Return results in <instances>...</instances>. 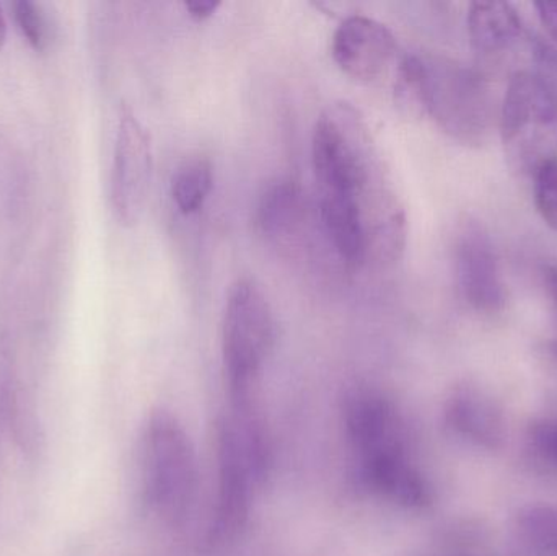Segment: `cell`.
I'll list each match as a JSON object with an SVG mask.
<instances>
[{"mask_svg":"<svg viewBox=\"0 0 557 556\" xmlns=\"http://www.w3.org/2000/svg\"><path fill=\"white\" fill-rule=\"evenodd\" d=\"M311 160L320 195L359 206L369 234L370 258L395 263L406 245V214L383 169L366 118L354 104L336 101L314 124Z\"/></svg>","mask_w":557,"mask_h":556,"instance_id":"1","label":"cell"},{"mask_svg":"<svg viewBox=\"0 0 557 556\" xmlns=\"http://www.w3.org/2000/svg\"><path fill=\"white\" fill-rule=\"evenodd\" d=\"M343 421L360 482L370 492L406 508L428 505L431 490L412 460L405 420L389 397L366 385L350 388Z\"/></svg>","mask_w":557,"mask_h":556,"instance_id":"2","label":"cell"},{"mask_svg":"<svg viewBox=\"0 0 557 556\" xmlns=\"http://www.w3.org/2000/svg\"><path fill=\"white\" fill-rule=\"evenodd\" d=\"M399 104L414 114H428L445 134L481 146L494 120L493 95L486 78L463 62L437 54H408L396 75Z\"/></svg>","mask_w":557,"mask_h":556,"instance_id":"3","label":"cell"},{"mask_svg":"<svg viewBox=\"0 0 557 556\" xmlns=\"http://www.w3.org/2000/svg\"><path fill=\"white\" fill-rule=\"evenodd\" d=\"M218 499L209 528L212 547L235 541L250 519L255 492L271 466L270 446L250 408H232L218 423Z\"/></svg>","mask_w":557,"mask_h":556,"instance_id":"4","label":"cell"},{"mask_svg":"<svg viewBox=\"0 0 557 556\" xmlns=\"http://www.w3.org/2000/svg\"><path fill=\"white\" fill-rule=\"evenodd\" d=\"M500 140L513 172L535 176L557 160V87L545 74L519 71L500 107Z\"/></svg>","mask_w":557,"mask_h":556,"instance_id":"5","label":"cell"},{"mask_svg":"<svg viewBox=\"0 0 557 556\" xmlns=\"http://www.w3.org/2000/svg\"><path fill=\"white\" fill-rule=\"evenodd\" d=\"M276 320L261 287L238 280L228 291L222 323V355L234 408L251 407V392L273 351Z\"/></svg>","mask_w":557,"mask_h":556,"instance_id":"6","label":"cell"},{"mask_svg":"<svg viewBox=\"0 0 557 556\" xmlns=\"http://www.w3.org/2000/svg\"><path fill=\"white\" fill-rule=\"evenodd\" d=\"M144 495L169 524L185 521L198 490V462L185 428L172 413L156 411L143 437Z\"/></svg>","mask_w":557,"mask_h":556,"instance_id":"7","label":"cell"},{"mask_svg":"<svg viewBox=\"0 0 557 556\" xmlns=\"http://www.w3.org/2000/svg\"><path fill=\"white\" fill-rule=\"evenodd\" d=\"M153 173L152 139L133 108L123 104L117 118L111 165L110 199L114 218L133 227L143 218Z\"/></svg>","mask_w":557,"mask_h":556,"instance_id":"8","label":"cell"},{"mask_svg":"<svg viewBox=\"0 0 557 556\" xmlns=\"http://www.w3.org/2000/svg\"><path fill=\"white\" fill-rule=\"evenodd\" d=\"M455 280L468 307L480 313H497L506 307V284L499 255L483 225L468 222L454 247Z\"/></svg>","mask_w":557,"mask_h":556,"instance_id":"9","label":"cell"},{"mask_svg":"<svg viewBox=\"0 0 557 556\" xmlns=\"http://www.w3.org/2000/svg\"><path fill=\"white\" fill-rule=\"evenodd\" d=\"M333 58L356 81L373 82L395 61L398 42L388 26L366 15L347 16L333 36Z\"/></svg>","mask_w":557,"mask_h":556,"instance_id":"10","label":"cell"},{"mask_svg":"<svg viewBox=\"0 0 557 556\" xmlns=\"http://www.w3.org/2000/svg\"><path fill=\"white\" fill-rule=\"evenodd\" d=\"M468 35L481 61L503 58L525 35L517 10L507 2H474L468 12Z\"/></svg>","mask_w":557,"mask_h":556,"instance_id":"11","label":"cell"},{"mask_svg":"<svg viewBox=\"0 0 557 556\" xmlns=\"http://www.w3.org/2000/svg\"><path fill=\"white\" fill-rule=\"evenodd\" d=\"M307 218L304 191L290 178H278L264 188L258 202L257 221L261 234L276 244L297 237Z\"/></svg>","mask_w":557,"mask_h":556,"instance_id":"12","label":"cell"},{"mask_svg":"<svg viewBox=\"0 0 557 556\" xmlns=\"http://www.w3.org/2000/svg\"><path fill=\"white\" fill-rule=\"evenodd\" d=\"M445 418L451 430L480 446L497 447L504 423L496 405L474 388H458L448 398Z\"/></svg>","mask_w":557,"mask_h":556,"instance_id":"13","label":"cell"},{"mask_svg":"<svg viewBox=\"0 0 557 556\" xmlns=\"http://www.w3.org/2000/svg\"><path fill=\"white\" fill-rule=\"evenodd\" d=\"M214 186L212 166L208 160H188L178 166L172 180V198L182 214L189 215L202 209Z\"/></svg>","mask_w":557,"mask_h":556,"instance_id":"14","label":"cell"},{"mask_svg":"<svg viewBox=\"0 0 557 556\" xmlns=\"http://www.w3.org/2000/svg\"><path fill=\"white\" fill-rule=\"evenodd\" d=\"M13 20L16 28L22 33L25 41L36 52H46L51 48L58 36V25L54 15L49 13L48 7L39 2L12 3Z\"/></svg>","mask_w":557,"mask_h":556,"instance_id":"15","label":"cell"},{"mask_svg":"<svg viewBox=\"0 0 557 556\" xmlns=\"http://www.w3.org/2000/svg\"><path fill=\"white\" fill-rule=\"evenodd\" d=\"M520 538L542 555L557 556V508L532 506L520 512L517 521Z\"/></svg>","mask_w":557,"mask_h":556,"instance_id":"16","label":"cell"},{"mask_svg":"<svg viewBox=\"0 0 557 556\" xmlns=\"http://www.w3.org/2000/svg\"><path fill=\"white\" fill-rule=\"evenodd\" d=\"M533 178L536 209L545 224L557 232V160L546 163Z\"/></svg>","mask_w":557,"mask_h":556,"instance_id":"17","label":"cell"},{"mask_svg":"<svg viewBox=\"0 0 557 556\" xmlns=\"http://www.w3.org/2000/svg\"><path fill=\"white\" fill-rule=\"evenodd\" d=\"M532 443L546 459L557 462V418L535 424L532 430Z\"/></svg>","mask_w":557,"mask_h":556,"instance_id":"18","label":"cell"},{"mask_svg":"<svg viewBox=\"0 0 557 556\" xmlns=\"http://www.w3.org/2000/svg\"><path fill=\"white\" fill-rule=\"evenodd\" d=\"M530 45H532V52L535 55L536 62L545 65L557 77V49L555 46L549 45V42L542 38L530 39Z\"/></svg>","mask_w":557,"mask_h":556,"instance_id":"19","label":"cell"},{"mask_svg":"<svg viewBox=\"0 0 557 556\" xmlns=\"http://www.w3.org/2000/svg\"><path fill=\"white\" fill-rule=\"evenodd\" d=\"M535 7L546 33L557 42V2H539Z\"/></svg>","mask_w":557,"mask_h":556,"instance_id":"20","label":"cell"},{"mask_svg":"<svg viewBox=\"0 0 557 556\" xmlns=\"http://www.w3.org/2000/svg\"><path fill=\"white\" fill-rule=\"evenodd\" d=\"M219 7H221V2H218V0L215 2L214 0H195V2L185 3V9L188 10L189 16L198 20V22L214 15Z\"/></svg>","mask_w":557,"mask_h":556,"instance_id":"21","label":"cell"},{"mask_svg":"<svg viewBox=\"0 0 557 556\" xmlns=\"http://www.w3.org/2000/svg\"><path fill=\"white\" fill-rule=\"evenodd\" d=\"M543 277H545L546 289H548L549 296H552L557 309V264L545 267Z\"/></svg>","mask_w":557,"mask_h":556,"instance_id":"22","label":"cell"},{"mask_svg":"<svg viewBox=\"0 0 557 556\" xmlns=\"http://www.w3.org/2000/svg\"><path fill=\"white\" fill-rule=\"evenodd\" d=\"M7 42V20L5 15H3L2 7H0V51H2L3 46Z\"/></svg>","mask_w":557,"mask_h":556,"instance_id":"23","label":"cell"},{"mask_svg":"<svg viewBox=\"0 0 557 556\" xmlns=\"http://www.w3.org/2000/svg\"><path fill=\"white\" fill-rule=\"evenodd\" d=\"M549 355L553 356V359L557 362V342H553L552 345L548 346Z\"/></svg>","mask_w":557,"mask_h":556,"instance_id":"24","label":"cell"}]
</instances>
